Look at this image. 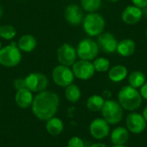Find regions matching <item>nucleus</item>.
I'll return each mask as SVG.
<instances>
[{"label": "nucleus", "mask_w": 147, "mask_h": 147, "mask_svg": "<svg viewBox=\"0 0 147 147\" xmlns=\"http://www.w3.org/2000/svg\"><path fill=\"white\" fill-rule=\"evenodd\" d=\"M59 106V96L53 91L44 90L34 97L31 108L35 117L40 121H47L55 115Z\"/></svg>", "instance_id": "nucleus-1"}, {"label": "nucleus", "mask_w": 147, "mask_h": 147, "mask_svg": "<svg viewBox=\"0 0 147 147\" xmlns=\"http://www.w3.org/2000/svg\"><path fill=\"white\" fill-rule=\"evenodd\" d=\"M118 102L123 109L127 111H135L142 104V96L137 89L127 85L121 89L118 93Z\"/></svg>", "instance_id": "nucleus-2"}, {"label": "nucleus", "mask_w": 147, "mask_h": 147, "mask_svg": "<svg viewBox=\"0 0 147 147\" xmlns=\"http://www.w3.org/2000/svg\"><path fill=\"white\" fill-rule=\"evenodd\" d=\"M83 28L84 32L90 36H98L105 28V20L98 13H89L84 17Z\"/></svg>", "instance_id": "nucleus-3"}, {"label": "nucleus", "mask_w": 147, "mask_h": 147, "mask_svg": "<svg viewBox=\"0 0 147 147\" xmlns=\"http://www.w3.org/2000/svg\"><path fill=\"white\" fill-rule=\"evenodd\" d=\"M22 59L21 50L17 44L11 42L0 49V65L4 67H14L19 65Z\"/></svg>", "instance_id": "nucleus-4"}, {"label": "nucleus", "mask_w": 147, "mask_h": 147, "mask_svg": "<svg viewBox=\"0 0 147 147\" xmlns=\"http://www.w3.org/2000/svg\"><path fill=\"white\" fill-rule=\"evenodd\" d=\"M101 111L103 119L111 125H115L121 122L124 115L122 107L118 102L114 100L105 101Z\"/></svg>", "instance_id": "nucleus-5"}, {"label": "nucleus", "mask_w": 147, "mask_h": 147, "mask_svg": "<svg viewBox=\"0 0 147 147\" xmlns=\"http://www.w3.org/2000/svg\"><path fill=\"white\" fill-rule=\"evenodd\" d=\"M99 50L97 43L91 39L82 40L76 48L78 57L80 59L88 61L94 60L97 57Z\"/></svg>", "instance_id": "nucleus-6"}, {"label": "nucleus", "mask_w": 147, "mask_h": 147, "mask_svg": "<svg viewBox=\"0 0 147 147\" xmlns=\"http://www.w3.org/2000/svg\"><path fill=\"white\" fill-rule=\"evenodd\" d=\"M52 78L53 82L60 87H67L71 84L74 80V74L72 70L69 66L63 65H57L54 67L52 72Z\"/></svg>", "instance_id": "nucleus-7"}, {"label": "nucleus", "mask_w": 147, "mask_h": 147, "mask_svg": "<svg viewBox=\"0 0 147 147\" xmlns=\"http://www.w3.org/2000/svg\"><path fill=\"white\" fill-rule=\"evenodd\" d=\"M26 88L32 92H41L46 90L48 86V78L46 75L40 72H32L25 78Z\"/></svg>", "instance_id": "nucleus-8"}, {"label": "nucleus", "mask_w": 147, "mask_h": 147, "mask_svg": "<svg viewBox=\"0 0 147 147\" xmlns=\"http://www.w3.org/2000/svg\"><path fill=\"white\" fill-rule=\"evenodd\" d=\"M72 72L74 77L80 80H88L95 74L93 63L88 60L79 59L72 65Z\"/></svg>", "instance_id": "nucleus-9"}, {"label": "nucleus", "mask_w": 147, "mask_h": 147, "mask_svg": "<svg viewBox=\"0 0 147 147\" xmlns=\"http://www.w3.org/2000/svg\"><path fill=\"white\" fill-rule=\"evenodd\" d=\"M57 57L60 65L69 67L72 66L78 58L76 48L68 43H65L59 47Z\"/></svg>", "instance_id": "nucleus-10"}, {"label": "nucleus", "mask_w": 147, "mask_h": 147, "mask_svg": "<svg viewBox=\"0 0 147 147\" xmlns=\"http://www.w3.org/2000/svg\"><path fill=\"white\" fill-rule=\"evenodd\" d=\"M146 121L143 115L137 112H132L127 115L126 118V126L129 132L139 134L145 131L146 128Z\"/></svg>", "instance_id": "nucleus-11"}, {"label": "nucleus", "mask_w": 147, "mask_h": 147, "mask_svg": "<svg viewBox=\"0 0 147 147\" xmlns=\"http://www.w3.org/2000/svg\"><path fill=\"white\" fill-rule=\"evenodd\" d=\"M118 42L119 41L117 40L115 36L109 32H102L101 34L98 35L96 41L99 49L105 53H113L116 52Z\"/></svg>", "instance_id": "nucleus-12"}, {"label": "nucleus", "mask_w": 147, "mask_h": 147, "mask_svg": "<svg viewBox=\"0 0 147 147\" xmlns=\"http://www.w3.org/2000/svg\"><path fill=\"white\" fill-rule=\"evenodd\" d=\"M109 124L103 118L93 120L90 125V133L96 140H102L109 134Z\"/></svg>", "instance_id": "nucleus-13"}, {"label": "nucleus", "mask_w": 147, "mask_h": 147, "mask_svg": "<svg viewBox=\"0 0 147 147\" xmlns=\"http://www.w3.org/2000/svg\"><path fill=\"white\" fill-rule=\"evenodd\" d=\"M143 16L142 9L135 6H127L121 13V20L127 25H134L138 23Z\"/></svg>", "instance_id": "nucleus-14"}, {"label": "nucleus", "mask_w": 147, "mask_h": 147, "mask_svg": "<svg viewBox=\"0 0 147 147\" xmlns=\"http://www.w3.org/2000/svg\"><path fill=\"white\" fill-rule=\"evenodd\" d=\"M65 19L69 24L72 26H78L84 20L82 9L77 4H69L65 9Z\"/></svg>", "instance_id": "nucleus-15"}, {"label": "nucleus", "mask_w": 147, "mask_h": 147, "mask_svg": "<svg viewBox=\"0 0 147 147\" xmlns=\"http://www.w3.org/2000/svg\"><path fill=\"white\" fill-rule=\"evenodd\" d=\"M16 105L21 109H28L31 107L34 100L33 92L30 91L28 88H23L19 90H16L15 96Z\"/></svg>", "instance_id": "nucleus-16"}, {"label": "nucleus", "mask_w": 147, "mask_h": 147, "mask_svg": "<svg viewBox=\"0 0 147 147\" xmlns=\"http://www.w3.org/2000/svg\"><path fill=\"white\" fill-rule=\"evenodd\" d=\"M110 139L115 146H124L128 141L129 131L127 127H118L112 131Z\"/></svg>", "instance_id": "nucleus-17"}, {"label": "nucleus", "mask_w": 147, "mask_h": 147, "mask_svg": "<svg viewBox=\"0 0 147 147\" xmlns=\"http://www.w3.org/2000/svg\"><path fill=\"white\" fill-rule=\"evenodd\" d=\"M136 49V43L132 39H123L118 42L116 52L122 57H130Z\"/></svg>", "instance_id": "nucleus-18"}, {"label": "nucleus", "mask_w": 147, "mask_h": 147, "mask_svg": "<svg viewBox=\"0 0 147 147\" xmlns=\"http://www.w3.org/2000/svg\"><path fill=\"white\" fill-rule=\"evenodd\" d=\"M16 44H17L18 48L21 51L25 52V53H30L35 49L37 41L34 35L24 34L19 39V40Z\"/></svg>", "instance_id": "nucleus-19"}, {"label": "nucleus", "mask_w": 147, "mask_h": 147, "mask_svg": "<svg viewBox=\"0 0 147 147\" xmlns=\"http://www.w3.org/2000/svg\"><path fill=\"white\" fill-rule=\"evenodd\" d=\"M127 68L122 65H117L113 66L109 71V78L114 83H119L123 81L127 77Z\"/></svg>", "instance_id": "nucleus-20"}, {"label": "nucleus", "mask_w": 147, "mask_h": 147, "mask_svg": "<svg viewBox=\"0 0 147 147\" xmlns=\"http://www.w3.org/2000/svg\"><path fill=\"white\" fill-rule=\"evenodd\" d=\"M46 129H47V133L49 134H51L52 136H58L64 130L63 121L59 118L53 116L47 121Z\"/></svg>", "instance_id": "nucleus-21"}, {"label": "nucleus", "mask_w": 147, "mask_h": 147, "mask_svg": "<svg viewBox=\"0 0 147 147\" xmlns=\"http://www.w3.org/2000/svg\"><path fill=\"white\" fill-rule=\"evenodd\" d=\"M104 102L105 100L103 99L102 96L99 95H93L88 98L86 102V107L91 112H98L102 110Z\"/></svg>", "instance_id": "nucleus-22"}, {"label": "nucleus", "mask_w": 147, "mask_h": 147, "mask_svg": "<svg viewBox=\"0 0 147 147\" xmlns=\"http://www.w3.org/2000/svg\"><path fill=\"white\" fill-rule=\"evenodd\" d=\"M146 82V75L140 71H134L128 77L129 85L135 89L141 88Z\"/></svg>", "instance_id": "nucleus-23"}, {"label": "nucleus", "mask_w": 147, "mask_h": 147, "mask_svg": "<svg viewBox=\"0 0 147 147\" xmlns=\"http://www.w3.org/2000/svg\"><path fill=\"white\" fill-rule=\"evenodd\" d=\"M65 96L68 102L75 103L78 102L81 97V90L78 85L71 84L67 87H65Z\"/></svg>", "instance_id": "nucleus-24"}, {"label": "nucleus", "mask_w": 147, "mask_h": 147, "mask_svg": "<svg viewBox=\"0 0 147 147\" xmlns=\"http://www.w3.org/2000/svg\"><path fill=\"white\" fill-rule=\"evenodd\" d=\"M92 63H93L95 71H98V72H105V71H109V67H110L109 60L104 57L96 58Z\"/></svg>", "instance_id": "nucleus-25"}, {"label": "nucleus", "mask_w": 147, "mask_h": 147, "mask_svg": "<svg viewBox=\"0 0 147 147\" xmlns=\"http://www.w3.org/2000/svg\"><path fill=\"white\" fill-rule=\"evenodd\" d=\"M81 7L89 13L96 12L102 5V0H81Z\"/></svg>", "instance_id": "nucleus-26"}, {"label": "nucleus", "mask_w": 147, "mask_h": 147, "mask_svg": "<svg viewBox=\"0 0 147 147\" xmlns=\"http://www.w3.org/2000/svg\"><path fill=\"white\" fill-rule=\"evenodd\" d=\"M16 34L15 28L11 25H3L0 27V37L4 40H10Z\"/></svg>", "instance_id": "nucleus-27"}, {"label": "nucleus", "mask_w": 147, "mask_h": 147, "mask_svg": "<svg viewBox=\"0 0 147 147\" xmlns=\"http://www.w3.org/2000/svg\"><path fill=\"white\" fill-rule=\"evenodd\" d=\"M67 147H84V143L79 137H72L68 140Z\"/></svg>", "instance_id": "nucleus-28"}, {"label": "nucleus", "mask_w": 147, "mask_h": 147, "mask_svg": "<svg viewBox=\"0 0 147 147\" xmlns=\"http://www.w3.org/2000/svg\"><path fill=\"white\" fill-rule=\"evenodd\" d=\"M14 88L16 90H19L21 89L26 88V84H25V79L24 78H17L14 81Z\"/></svg>", "instance_id": "nucleus-29"}, {"label": "nucleus", "mask_w": 147, "mask_h": 147, "mask_svg": "<svg viewBox=\"0 0 147 147\" xmlns=\"http://www.w3.org/2000/svg\"><path fill=\"white\" fill-rule=\"evenodd\" d=\"M133 4L140 8V9H144L147 7V0H132Z\"/></svg>", "instance_id": "nucleus-30"}, {"label": "nucleus", "mask_w": 147, "mask_h": 147, "mask_svg": "<svg viewBox=\"0 0 147 147\" xmlns=\"http://www.w3.org/2000/svg\"><path fill=\"white\" fill-rule=\"evenodd\" d=\"M140 95L142 96V98L147 100V82H146L143 86L140 88Z\"/></svg>", "instance_id": "nucleus-31"}, {"label": "nucleus", "mask_w": 147, "mask_h": 147, "mask_svg": "<svg viewBox=\"0 0 147 147\" xmlns=\"http://www.w3.org/2000/svg\"><path fill=\"white\" fill-rule=\"evenodd\" d=\"M90 147H108L105 144H102V143H96V144H93Z\"/></svg>", "instance_id": "nucleus-32"}, {"label": "nucleus", "mask_w": 147, "mask_h": 147, "mask_svg": "<svg viewBox=\"0 0 147 147\" xmlns=\"http://www.w3.org/2000/svg\"><path fill=\"white\" fill-rule=\"evenodd\" d=\"M142 115H143V117H144L145 121H146V123H147V106L145 108V109H144L143 113H142Z\"/></svg>", "instance_id": "nucleus-33"}, {"label": "nucleus", "mask_w": 147, "mask_h": 147, "mask_svg": "<svg viewBox=\"0 0 147 147\" xmlns=\"http://www.w3.org/2000/svg\"><path fill=\"white\" fill-rule=\"evenodd\" d=\"M2 15H3V9H2V7H1V5H0V18H1Z\"/></svg>", "instance_id": "nucleus-34"}, {"label": "nucleus", "mask_w": 147, "mask_h": 147, "mask_svg": "<svg viewBox=\"0 0 147 147\" xmlns=\"http://www.w3.org/2000/svg\"><path fill=\"white\" fill-rule=\"evenodd\" d=\"M109 2H112V3H116V2H119L120 0H109Z\"/></svg>", "instance_id": "nucleus-35"}, {"label": "nucleus", "mask_w": 147, "mask_h": 147, "mask_svg": "<svg viewBox=\"0 0 147 147\" xmlns=\"http://www.w3.org/2000/svg\"><path fill=\"white\" fill-rule=\"evenodd\" d=\"M113 147H127L126 146H114Z\"/></svg>", "instance_id": "nucleus-36"}, {"label": "nucleus", "mask_w": 147, "mask_h": 147, "mask_svg": "<svg viewBox=\"0 0 147 147\" xmlns=\"http://www.w3.org/2000/svg\"><path fill=\"white\" fill-rule=\"evenodd\" d=\"M2 48V43H1V41H0V49Z\"/></svg>", "instance_id": "nucleus-37"}, {"label": "nucleus", "mask_w": 147, "mask_h": 147, "mask_svg": "<svg viewBox=\"0 0 147 147\" xmlns=\"http://www.w3.org/2000/svg\"><path fill=\"white\" fill-rule=\"evenodd\" d=\"M146 38H147V28H146Z\"/></svg>", "instance_id": "nucleus-38"}]
</instances>
